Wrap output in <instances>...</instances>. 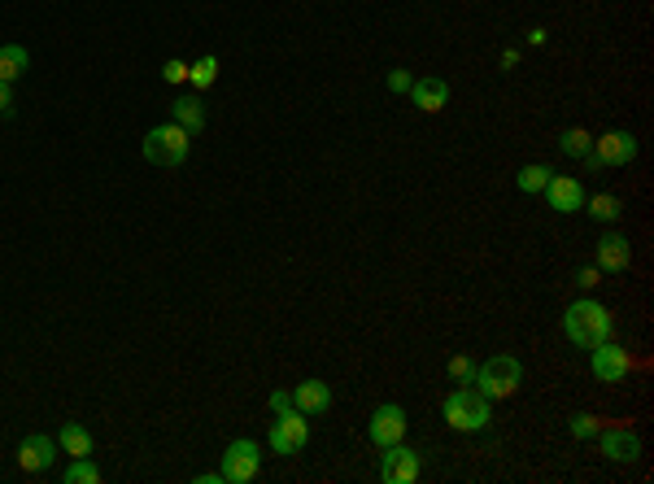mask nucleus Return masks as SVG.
<instances>
[{"instance_id": "nucleus-1", "label": "nucleus", "mask_w": 654, "mask_h": 484, "mask_svg": "<svg viewBox=\"0 0 654 484\" xmlns=\"http://www.w3.org/2000/svg\"><path fill=\"white\" fill-rule=\"evenodd\" d=\"M563 327H567L572 345H580V349H594V345L611 341L615 319H611V310H607V305H597L594 297H585V302L567 305V314H563Z\"/></svg>"}, {"instance_id": "nucleus-2", "label": "nucleus", "mask_w": 654, "mask_h": 484, "mask_svg": "<svg viewBox=\"0 0 654 484\" xmlns=\"http://www.w3.org/2000/svg\"><path fill=\"white\" fill-rule=\"evenodd\" d=\"M524 384V366L519 358L511 354H493L489 363L476 366V376H472V388H480L489 402H506V397H515V388Z\"/></svg>"}, {"instance_id": "nucleus-3", "label": "nucleus", "mask_w": 654, "mask_h": 484, "mask_svg": "<svg viewBox=\"0 0 654 484\" xmlns=\"http://www.w3.org/2000/svg\"><path fill=\"white\" fill-rule=\"evenodd\" d=\"M441 415L454 432H480V427H489V397L472 384H462L441 402Z\"/></svg>"}, {"instance_id": "nucleus-4", "label": "nucleus", "mask_w": 654, "mask_h": 484, "mask_svg": "<svg viewBox=\"0 0 654 484\" xmlns=\"http://www.w3.org/2000/svg\"><path fill=\"white\" fill-rule=\"evenodd\" d=\"M188 149H192V136H188L179 122H161V127H153V131L140 140V153H144V161H153V166H183V161H188Z\"/></svg>"}, {"instance_id": "nucleus-5", "label": "nucleus", "mask_w": 654, "mask_h": 484, "mask_svg": "<svg viewBox=\"0 0 654 484\" xmlns=\"http://www.w3.org/2000/svg\"><path fill=\"white\" fill-rule=\"evenodd\" d=\"M271 449L275 454H297L301 445L310 441V415H301L297 406H288V410H279L275 424H271Z\"/></svg>"}, {"instance_id": "nucleus-6", "label": "nucleus", "mask_w": 654, "mask_h": 484, "mask_svg": "<svg viewBox=\"0 0 654 484\" xmlns=\"http://www.w3.org/2000/svg\"><path fill=\"white\" fill-rule=\"evenodd\" d=\"M262 467V449L254 441H232L223 449V467H218V476L227 484H249L258 476Z\"/></svg>"}, {"instance_id": "nucleus-7", "label": "nucleus", "mask_w": 654, "mask_h": 484, "mask_svg": "<svg viewBox=\"0 0 654 484\" xmlns=\"http://www.w3.org/2000/svg\"><path fill=\"white\" fill-rule=\"evenodd\" d=\"M589 358H594V376L602 384H619L628 371H633V358H628V349H624V345L602 341V345L589 349Z\"/></svg>"}, {"instance_id": "nucleus-8", "label": "nucleus", "mask_w": 654, "mask_h": 484, "mask_svg": "<svg viewBox=\"0 0 654 484\" xmlns=\"http://www.w3.org/2000/svg\"><path fill=\"white\" fill-rule=\"evenodd\" d=\"M367 437H371V445L376 449H389V445H397L401 437H406V410L401 406H379L376 415H371V424H367Z\"/></svg>"}, {"instance_id": "nucleus-9", "label": "nucleus", "mask_w": 654, "mask_h": 484, "mask_svg": "<svg viewBox=\"0 0 654 484\" xmlns=\"http://www.w3.org/2000/svg\"><path fill=\"white\" fill-rule=\"evenodd\" d=\"M379 476H384V484L419 480V449H406L401 441L389 445V449H384V458H379Z\"/></svg>"}, {"instance_id": "nucleus-10", "label": "nucleus", "mask_w": 654, "mask_h": 484, "mask_svg": "<svg viewBox=\"0 0 654 484\" xmlns=\"http://www.w3.org/2000/svg\"><path fill=\"white\" fill-rule=\"evenodd\" d=\"M597 161H602V170H611V166H628L637 158V140L628 131H607V136H597L594 149H589Z\"/></svg>"}, {"instance_id": "nucleus-11", "label": "nucleus", "mask_w": 654, "mask_h": 484, "mask_svg": "<svg viewBox=\"0 0 654 484\" xmlns=\"http://www.w3.org/2000/svg\"><path fill=\"white\" fill-rule=\"evenodd\" d=\"M53 463H57V441H53V437L36 432V437H26V441L18 445V467L22 471H48Z\"/></svg>"}, {"instance_id": "nucleus-12", "label": "nucleus", "mask_w": 654, "mask_h": 484, "mask_svg": "<svg viewBox=\"0 0 654 484\" xmlns=\"http://www.w3.org/2000/svg\"><path fill=\"white\" fill-rule=\"evenodd\" d=\"M597 441H602V454H607L611 463H637V458H641V437L628 432V427H607Z\"/></svg>"}, {"instance_id": "nucleus-13", "label": "nucleus", "mask_w": 654, "mask_h": 484, "mask_svg": "<svg viewBox=\"0 0 654 484\" xmlns=\"http://www.w3.org/2000/svg\"><path fill=\"white\" fill-rule=\"evenodd\" d=\"M545 201L555 205L558 214H572V210L585 205V188H580V180H572V175H550V183H545Z\"/></svg>"}, {"instance_id": "nucleus-14", "label": "nucleus", "mask_w": 654, "mask_h": 484, "mask_svg": "<svg viewBox=\"0 0 654 484\" xmlns=\"http://www.w3.org/2000/svg\"><path fill=\"white\" fill-rule=\"evenodd\" d=\"M628 263H633V244H628V236L607 232V236L597 241V271H628Z\"/></svg>"}, {"instance_id": "nucleus-15", "label": "nucleus", "mask_w": 654, "mask_h": 484, "mask_svg": "<svg viewBox=\"0 0 654 484\" xmlns=\"http://www.w3.org/2000/svg\"><path fill=\"white\" fill-rule=\"evenodd\" d=\"M410 101L423 109V114H436V109H445L450 105V83L428 75V79H415L410 83Z\"/></svg>"}, {"instance_id": "nucleus-16", "label": "nucleus", "mask_w": 654, "mask_h": 484, "mask_svg": "<svg viewBox=\"0 0 654 484\" xmlns=\"http://www.w3.org/2000/svg\"><path fill=\"white\" fill-rule=\"evenodd\" d=\"M293 406H297L301 415L315 419V415H323V410L332 406V388H327L323 380H301L297 388H293Z\"/></svg>"}, {"instance_id": "nucleus-17", "label": "nucleus", "mask_w": 654, "mask_h": 484, "mask_svg": "<svg viewBox=\"0 0 654 484\" xmlns=\"http://www.w3.org/2000/svg\"><path fill=\"white\" fill-rule=\"evenodd\" d=\"M171 114H175L171 122H179L188 136H197L201 127H205V105H201V97H179V101L171 105Z\"/></svg>"}, {"instance_id": "nucleus-18", "label": "nucleus", "mask_w": 654, "mask_h": 484, "mask_svg": "<svg viewBox=\"0 0 654 484\" xmlns=\"http://www.w3.org/2000/svg\"><path fill=\"white\" fill-rule=\"evenodd\" d=\"M26 66H31V53H26L22 44H5V48H0V83L22 79Z\"/></svg>"}, {"instance_id": "nucleus-19", "label": "nucleus", "mask_w": 654, "mask_h": 484, "mask_svg": "<svg viewBox=\"0 0 654 484\" xmlns=\"http://www.w3.org/2000/svg\"><path fill=\"white\" fill-rule=\"evenodd\" d=\"M57 449H66L70 458H88V454H92V432L83 424H66L57 432Z\"/></svg>"}, {"instance_id": "nucleus-20", "label": "nucleus", "mask_w": 654, "mask_h": 484, "mask_svg": "<svg viewBox=\"0 0 654 484\" xmlns=\"http://www.w3.org/2000/svg\"><path fill=\"white\" fill-rule=\"evenodd\" d=\"M580 210H589L597 222H615L619 214H624V205H619V197L615 192H594V197H585V205Z\"/></svg>"}, {"instance_id": "nucleus-21", "label": "nucleus", "mask_w": 654, "mask_h": 484, "mask_svg": "<svg viewBox=\"0 0 654 484\" xmlns=\"http://www.w3.org/2000/svg\"><path fill=\"white\" fill-rule=\"evenodd\" d=\"M558 149H563L567 158H585V153L594 149V136H589L585 127H567V131L558 136Z\"/></svg>"}, {"instance_id": "nucleus-22", "label": "nucleus", "mask_w": 654, "mask_h": 484, "mask_svg": "<svg viewBox=\"0 0 654 484\" xmlns=\"http://www.w3.org/2000/svg\"><path fill=\"white\" fill-rule=\"evenodd\" d=\"M61 480L66 484H100V467L92 463V454H88V458H70V467H66Z\"/></svg>"}, {"instance_id": "nucleus-23", "label": "nucleus", "mask_w": 654, "mask_h": 484, "mask_svg": "<svg viewBox=\"0 0 654 484\" xmlns=\"http://www.w3.org/2000/svg\"><path fill=\"white\" fill-rule=\"evenodd\" d=\"M550 175H555V170L536 161V166H524V170H519V175H515V183H519V192H545V183H550Z\"/></svg>"}, {"instance_id": "nucleus-24", "label": "nucleus", "mask_w": 654, "mask_h": 484, "mask_svg": "<svg viewBox=\"0 0 654 484\" xmlns=\"http://www.w3.org/2000/svg\"><path fill=\"white\" fill-rule=\"evenodd\" d=\"M188 79L197 83V88H210V83L218 79V57H201L188 66Z\"/></svg>"}, {"instance_id": "nucleus-25", "label": "nucleus", "mask_w": 654, "mask_h": 484, "mask_svg": "<svg viewBox=\"0 0 654 484\" xmlns=\"http://www.w3.org/2000/svg\"><path fill=\"white\" fill-rule=\"evenodd\" d=\"M472 376H476V363L472 358H450V380H458V384H472Z\"/></svg>"}, {"instance_id": "nucleus-26", "label": "nucleus", "mask_w": 654, "mask_h": 484, "mask_svg": "<svg viewBox=\"0 0 654 484\" xmlns=\"http://www.w3.org/2000/svg\"><path fill=\"white\" fill-rule=\"evenodd\" d=\"M567 427H572L576 441H589V437L597 432V419H594V415H572V424H567Z\"/></svg>"}, {"instance_id": "nucleus-27", "label": "nucleus", "mask_w": 654, "mask_h": 484, "mask_svg": "<svg viewBox=\"0 0 654 484\" xmlns=\"http://www.w3.org/2000/svg\"><path fill=\"white\" fill-rule=\"evenodd\" d=\"M161 79H166V83H183V79H188V61L171 57L166 66H161Z\"/></svg>"}, {"instance_id": "nucleus-28", "label": "nucleus", "mask_w": 654, "mask_h": 484, "mask_svg": "<svg viewBox=\"0 0 654 484\" xmlns=\"http://www.w3.org/2000/svg\"><path fill=\"white\" fill-rule=\"evenodd\" d=\"M576 283L589 293V288H597V283H602V271H597V266H580V271H576Z\"/></svg>"}, {"instance_id": "nucleus-29", "label": "nucleus", "mask_w": 654, "mask_h": 484, "mask_svg": "<svg viewBox=\"0 0 654 484\" xmlns=\"http://www.w3.org/2000/svg\"><path fill=\"white\" fill-rule=\"evenodd\" d=\"M410 75H406V70H393V75H389V92H410Z\"/></svg>"}, {"instance_id": "nucleus-30", "label": "nucleus", "mask_w": 654, "mask_h": 484, "mask_svg": "<svg viewBox=\"0 0 654 484\" xmlns=\"http://www.w3.org/2000/svg\"><path fill=\"white\" fill-rule=\"evenodd\" d=\"M288 406H293V393H279L275 388V393H271V410L279 415V410H288Z\"/></svg>"}, {"instance_id": "nucleus-31", "label": "nucleus", "mask_w": 654, "mask_h": 484, "mask_svg": "<svg viewBox=\"0 0 654 484\" xmlns=\"http://www.w3.org/2000/svg\"><path fill=\"white\" fill-rule=\"evenodd\" d=\"M14 109V92H9V83H0V114H9Z\"/></svg>"}, {"instance_id": "nucleus-32", "label": "nucleus", "mask_w": 654, "mask_h": 484, "mask_svg": "<svg viewBox=\"0 0 654 484\" xmlns=\"http://www.w3.org/2000/svg\"><path fill=\"white\" fill-rule=\"evenodd\" d=\"M502 66H506V70H515V66H519V53H515V48H506V53H502Z\"/></svg>"}, {"instance_id": "nucleus-33", "label": "nucleus", "mask_w": 654, "mask_h": 484, "mask_svg": "<svg viewBox=\"0 0 654 484\" xmlns=\"http://www.w3.org/2000/svg\"><path fill=\"white\" fill-rule=\"evenodd\" d=\"M528 44H533V48H541V44H545V31H541V26H533V31H528Z\"/></svg>"}, {"instance_id": "nucleus-34", "label": "nucleus", "mask_w": 654, "mask_h": 484, "mask_svg": "<svg viewBox=\"0 0 654 484\" xmlns=\"http://www.w3.org/2000/svg\"><path fill=\"white\" fill-rule=\"evenodd\" d=\"M218 480H223L218 471H201V476H197V484H218Z\"/></svg>"}]
</instances>
